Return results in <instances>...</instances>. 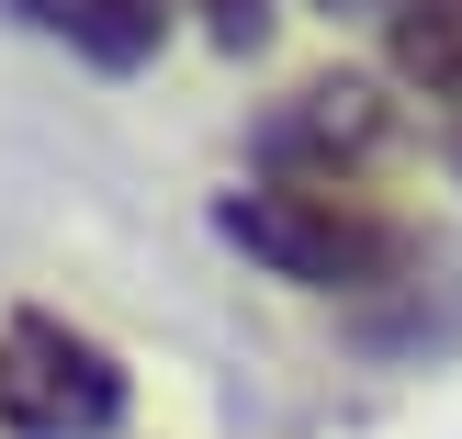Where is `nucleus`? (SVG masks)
Listing matches in <instances>:
<instances>
[{"label": "nucleus", "instance_id": "nucleus-2", "mask_svg": "<svg viewBox=\"0 0 462 439\" xmlns=\"http://www.w3.org/2000/svg\"><path fill=\"white\" fill-rule=\"evenodd\" d=\"M0 417L23 439H102L125 417V361L90 327L23 305V316H0Z\"/></svg>", "mask_w": 462, "mask_h": 439}, {"label": "nucleus", "instance_id": "nucleus-7", "mask_svg": "<svg viewBox=\"0 0 462 439\" xmlns=\"http://www.w3.org/2000/svg\"><path fill=\"white\" fill-rule=\"evenodd\" d=\"M328 12H383V0H328Z\"/></svg>", "mask_w": 462, "mask_h": 439}, {"label": "nucleus", "instance_id": "nucleus-5", "mask_svg": "<svg viewBox=\"0 0 462 439\" xmlns=\"http://www.w3.org/2000/svg\"><path fill=\"white\" fill-rule=\"evenodd\" d=\"M383 57L406 90L462 102V0H383Z\"/></svg>", "mask_w": 462, "mask_h": 439}, {"label": "nucleus", "instance_id": "nucleus-8", "mask_svg": "<svg viewBox=\"0 0 462 439\" xmlns=\"http://www.w3.org/2000/svg\"><path fill=\"white\" fill-rule=\"evenodd\" d=\"M451 169H462V147H451Z\"/></svg>", "mask_w": 462, "mask_h": 439}, {"label": "nucleus", "instance_id": "nucleus-4", "mask_svg": "<svg viewBox=\"0 0 462 439\" xmlns=\"http://www.w3.org/2000/svg\"><path fill=\"white\" fill-rule=\"evenodd\" d=\"M23 23H45V34H68L90 68H147L158 34H170V0H12Z\"/></svg>", "mask_w": 462, "mask_h": 439}, {"label": "nucleus", "instance_id": "nucleus-3", "mask_svg": "<svg viewBox=\"0 0 462 439\" xmlns=\"http://www.w3.org/2000/svg\"><path fill=\"white\" fill-rule=\"evenodd\" d=\"M395 135L373 79H305L282 113L260 124V169L271 180H305V192H350V169Z\"/></svg>", "mask_w": 462, "mask_h": 439}, {"label": "nucleus", "instance_id": "nucleus-6", "mask_svg": "<svg viewBox=\"0 0 462 439\" xmlns=\"http://www.w3.org/2000/svg\"><path fill=\"white\" fill-rule=\"evenodd\" d=\"M203 34L226 45V57H248V45H271V0H192Z\"/></svg>", "mask_w": 462, "mask_h": 439}, {"label": "nucleus", "instance_id": "nucleus-1", "mask_svg": "<svg viewBox=\"0 0 462 439\" xmlns=\"http://www.w3.org/2000/svg\"><path fill=\"white\" fill-rule=\"evenodd\" d=\"M215 237L248 248L260 270H282V282H305V293H383V282L418 270V237L383 203L305 192V180H237V192H215Z\"/></svg>", "mask_w": 462, "mask_h": 439}]
</instances>
